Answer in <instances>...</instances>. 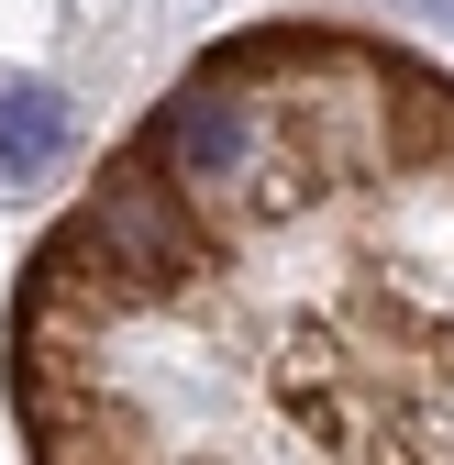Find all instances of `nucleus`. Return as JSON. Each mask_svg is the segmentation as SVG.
<instances>
[{"instance_id":"2","label":"nucleus","mask_w":454,"mask_h":465,"mask_svg":"<svg viewBox=\"0 0 454 465\" xmlns=\"http://www.w3.org/2000/svg\"><path fill=\"white\" fill-rule=\"evenodd\" d=\"M55 155H67V100L44 78H12L0 89V178H44Z\"/></svg>"},{"instance_id":"1","label":"nucleus","mask_w":454,"mask_h":465,"mask_svg":"<svg viewBox=\"0 0 454 465\" xmlns=\"http://www.w3.org/2000/svg\"><path fill=\"white\" fill-rule=\"evenodd\" d=\"M144 178L189 232L277 222L300 200L377 211L366 277L454 266V89L355 34H244L155 100L133 134ZM255 454H454V300L377 311L344 332H289L244 355Z\"/></svg>"}]
</instances>
